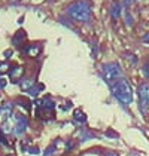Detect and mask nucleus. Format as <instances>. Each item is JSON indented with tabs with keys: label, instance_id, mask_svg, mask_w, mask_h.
Returning a JSON list of instances; mask_svg holds the SVG:
<instances>
[{
	"label": "nucleus",
	"instance_id": "obj_1",
	"mask_svg": "<svg viewBox=\"0 0 149 156\" xmlns=\"http://www.w3.org/2000/svg\"><path fill=\"white\" fill-rule=\"evenodd\" d=\"M112 94L122 104H131L133 103V89L125 79H118L116 82L112 83Z\"/></svg>",
	"mask_w": 149,
	"mask_h": 156
},
{
	"label": "nucleus",
	"instance_id": "obj_2",
	"mask_svg": "<svg viewBox=\"0 0 149 156\" xmlns=\"http://www.w3.org/2000/svg\"><path fill=\"white\" fill-rule=\"evenodd\" d=\"M67 12L70 15V18L78 23H87L91 20V6L88 2H84V0L74 2L73 5H70Z\"/></svg>",
	"mask_w": 149,
	"mask_h": 156
},
{
	"label": "nucleus",
	"instance_id": "obj_3",
	"mask_svg": "<svg viewBox=\"0 0 149 156\" xmlns=\"http://www.w3.org/2000/svg\"><path fill=\"white\" fill-rule=\"evenodd\" d=\"M101 72H103V76H104V79L107 82H116L122 76L121 69L118 67V64H104L101 67Z\"/></svg>",
	"mask_w": 149,
	"mask_h": 156
},
{
	"label": "nucleus",
	"instance_id": "obj_4",
	"mask_svg": "<svg viewBox=\"0 0 149 156\" xmlns=\"http://www.w3.org/2000/svg\"><path fill=\"white\" fill-rule=\"evenodd\" d=\"M139 97H140L142 108L148 107L149 106V85L148 83L140 85V88H139Z\"/></svg>",
	"mask_w": 149,
	"mask_h": 156
},
{
	"label": "nucleus",
	"instance_id": "obj_5",
	"mask_svg": "<svg viewBox=\"0 0 149 156\" xmlns=\"http://www.w3.org/2000/svg\"><path fill=\"white\" fill-rule=\"evenodd\" d=\"M27 126H28V122L25 119L24 116H21V115H16L15 116V134H23V132L27 129Z\"/></svg>",
	"mask_w": 149,
	"mask_h": 156
},
{
	"label": "nucleus",
	"instance_id": "obj_6",
	"mask_svg": "<svg viewBox=\"0 0 149 156\" xmlns=\"http://www.w3.org/2000/svg\"><path fill=\"white\" fill-rule=\"evenodd\" d=\"M3 116H9L11 113H12V104L11 103H8V104H5L3 107H2V112H0Z\"/></svg>",
	"mask_w": 149,
	"mask_h": 156
},
{
	"label": "nucleus",
	"instance_id": "obj_7",
	"mask_svg": "<svg viewBox=\"0 0 149 156\" xmlns=\"http://www.w3.org/2000/svg\"><path fill=\"white\" fill-rule=\"evenodd\" d=\"M31 85H33V79H24V80H21V88L23 89H30Z\"/></svg>",
	"mask_w": 149,
	"mask_h": 156
},
{
	"label": "nucleus",
	"instance_id": "obj_8",
	"mask_svg": "<svg viewBox=\"0 0 149 156\" xmlns=\"http://www.w3.org/2000/svg\"><path fill=\"white\" fill-rule=\"evenodd\" d=\"M3 132H11L12 131V120L9 119V120H6L5 123H3Z\"/></svg>",
	"mask_w": 149,
	"mask_h": 156
},
{
	"label": "nucleus",
	"instance_id": "obj_9",
	"mask_svg": "<svg viewBox=\"0 0 149 156\" xmlns=\"http://www.w3.org/2000/svg\"><path fill=\"white\" fill-rule=\"evenodd\" d=\"M74 119L79 120V122H85L87 120V116L82 113V112H79V110H76V113H74Z\"/></svg>",
	"mask_w": 149,
	"mask_h": 156
},
{
	"label": "nucleus",
	"instance_id": "obj_10",
	"mask_svg": "<svg viewBox=\"0 0 149 156\" xmlns=\"http://www.w3.org/2000/svg\"><path fill=\"white\" fill-rule=\"evenodd\" d=\"M119 12H121V6L116 3V5H113V8H112V15L115 16V18H118L119 16Z\"/></svg>",
	"mask_w": 149,
	"mask_h": 156
},
{
	"label": "nucleus",
	"instance_id": "obj_11",
	"mask_svg": "<svg viewBox=\"0 0 149 156\" xmlns=\"http://www.w3.org/2000/svg\"><path fill=\"white\" fill-rule=\"evenodd\" d=\"M25 52H28L31 57H35V55H37V52H39V46H33V48L25 49Z\"/></svg>",
	"mask_w": 149,
	"mask_h": 156
},
{
	"label": "nucleus",
	"instance_id": "obj_12",
	"mask_svg": "<svg viewBox=\"0 0 149 156\" xmlns=\"http://www.w3.org/2000/svg\"><path fill=\"white\" fill-rule=\"evenodd\" d=\"M54 106H55V104H54V101H52V100H49V98H48V100H45V107L46 108H54Z\"/></svg>",
	"mask_w": 149,
	"mask_h": 156
},
{
	"label": "nucleus",
	"instance_id": "obj_13",
	"mask_svg": "<svg viewBox=\"0 0 149 156\" xmlns=\"http://www.w3.org/2000/svg\"><path fill=\"white\" fill-rule=\"evenodd\" d=\"M143 73H145V76L149 77V61H146L145 66H143Z\"/></svg>",
	"mask_w": 149,
	"mask_h": 156
},
{
	"label": "nucleus",
	"instance_id": "obj_14",
	"mask_svg": "<svg viewBox=\"0 0 149 156\" xmlns=\"http://www.w3.org/2000/svg\"><path fill=\"white\" fill-rule=\"evenodd\" d=\"M37 92H39V88H36V86H33V88L28 89V94L30 95H37Z\"/></svg>",
	"mask_w": 149,
	"mask_h": 156
},
{
	"label": "nucleus",
	"instance_id": "obj_15",
	"mask_svg": "<svg viewBox=\"0 0 149 156\" xmlns=\"http://www.w3.org/2000/svg\"><path fill=\"white\" fill-rule=\"evenodd\" d=\"M143 42H145L146 45H149V33H146V34L143 36Z\"/></svg>",
	"mask_w": 149,
	"mask_h": 156
},
{
	"label": "nucleus",
	"instance_id": "obj_16",
	"mask_svg": "<svg viewBox=\"0 0 149 156\" xmlns=\"http://www.w3.org/2000/svg\"><path fill=\"white\" fill-rule=\"evenodd\" d=\"M11 54H12L11 51H6V52H5V57H6V58H9V57H11Z\"/></svg>",
	"mask_w": 149,
	"mask_h": 156
},
{
	"label": "nucleus",
	"instance_id": "obj_17",
	"mask_svg": "<svg viewBox=\"0 0 149 156\" xmlns=\"http://www.w3.org/2000/svg\"><path fill=\"white\" fill-rule=\"evenodd\" d=\"M5 85H6L5 80H0V88H5Z\"/></svg>",
	"mask_w": 149,
	"mask_h": 156
},
{
	"label": "nucleus",
	"instance_id": "obj_18",
	"mask_svg": "<svg viewBox=\"0 0 149 156\" xmlns=\"http://www.w3.org/2000/svg\"><path fill=\"white\" fill-rule=\"evenodd\" d=\"M0 138H2V134H0Z\"/></svg>",
	"mask_w": 149,
	"mask_h": 156
}]
</instances>
